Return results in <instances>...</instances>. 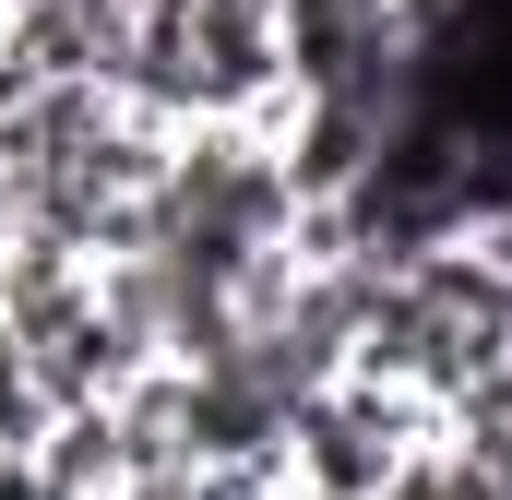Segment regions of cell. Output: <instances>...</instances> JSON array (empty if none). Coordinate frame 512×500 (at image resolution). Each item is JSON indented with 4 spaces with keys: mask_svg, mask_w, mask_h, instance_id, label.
Segmentation results:
<instances>
[{
    "mask_svg": "<svg viewBox=\"0 0 512 500\" xmlns=\"http://www.w3.org/2000/svg\"><path fill=\"white\" fill-rule=\"evenodd\" d=\"M36 477H48L60 500H120V489H131L120 417H108V405H84V417H48V441H36Z\"/></svg>",
    "mask_w": 512,
    "mask_h": 500,
    "instance_id": "7a4b0ae2",
    "label": "cell"
},
{
    "mask_svg": "<svg viewBox=\"0 0 512 500\" xmlns=\"http://www.w3.org/2000/svg\"><path fill=\"white\" fill-rule=\"evenodd\" d=\"M120 500H262V489H239V477H143Z\"/></svg>",
    "mask_w": 512,
    "mask_h": 500,
    "instance_id": "3957f363",
    "label": "cell"
},
{
    "mask_svg": "<svg viewBox=\"0 0 512 500\" xmlns=\"http://www.w3.org/2000/svg\"><path fill=\"white\" fill-rule=\"evenodd\" d=\"M441 453V417L417 393L382 381H322L310 405H286V441H274V489L286 500H393L417 465Z\"/></svg>",
    "mask_w": 512,
    "mask_h": 500,
    "instance_id": "6da1fadb",
    "label": "cell"
},
{
    "mask_svg": "<svg viewBox=\"0 0 512 500\" xmlns=\"http://www.w3.org/2000/svg\"><path fill=\"white\" fill-rule=\"evenodd\" d=\"M262 500H286V489H262Z\"/></svg>",
    "mask_w": 512,
    "mask_h": 500,
    "instance_id": "5b68a950",
    "label": "cell"
},
{
    "mask_svg": "<svg viewBox=\"0 0 512 500\" xmlns=\"http://www.w3.org/2000/svg\"><path fill=\"white\" fill-rule=\"evenodd\" d=\"M0 500H60V489H48V477H36V453H24V465H0Z\"/></svg>",
    "mask_w": 512,
    "mask_h": 500,
    "instance_id": "277c9868",
    "label": "cell"
}]
</instances>
